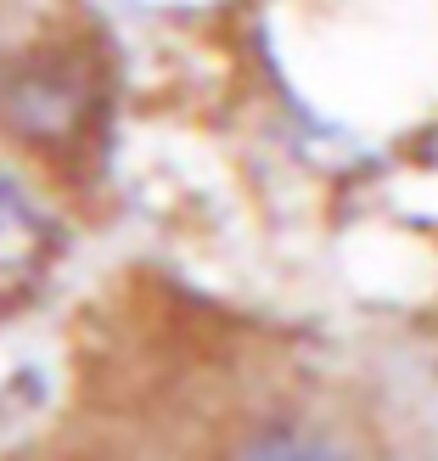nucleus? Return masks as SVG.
Wrapping results in <instances>:
<instances>
[{
    "instance_id": "1",
    "label": "nucleus",
    "mask_w": 438,
    "mask_h": 461,
    "mask_svg": "<svg viewBox=\"0 0 438 461\" xmlns=\"http://www.w3.org/2000/svg\"><path fill=\"white\" fill-rule=\"evenodd\" d=\"M96 85L67 57H22L0 68V130L29 147H67L90 124Z\"/></svg>"
},
{
    "instance_id": "2",
    "label": "nucleus",
    "mask_w": 438,
    "mask_h": 461,
    "mask_svg": "<svg viewBox=\"0 0 438 461\" xmlns=\"http://www.w3.org/2000/svg\"><path fill=\"white\" fill-rule=\"evenodd\" d=\"M57 248H62V230L51 209L22 180L0 175V315L40 293V282L57 265Z\"/></svg>"
}]
</instances>
